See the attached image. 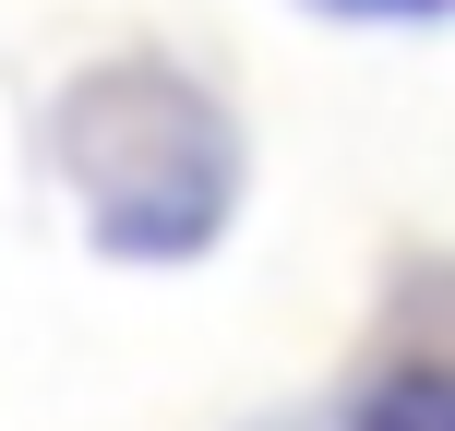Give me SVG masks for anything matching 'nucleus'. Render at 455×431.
I'll return each instance as SVG.
<instances>
[{"label":"nucleus","mask_w":455,"mask_h":431,"mask_svg":"<svg viewBox=\"0 0 455 431\" xmlns=\"http://www.w3.org/2000/svg\"><path fill=\"white\" fill-rule=\"evenodd\" d=\"M48 180L72 192V216H84V240L108 264H192V251L228 240L251 156H240V120L180 60L132 48V60H96L60 84Z\"/></svg>","instance_id":"f257e3e1"},{"label":"nucleus","mask_w":455,"mask_h":431,"mask_svg":"<svg viewBox=\"0 0 455 431\" xmlns=\"http://www.w3.org/2000/svg\"><path fill=\"white\" fill-rule=\"evenodd\" d=\"M347 431H455V360H384L347 395Z\"/></svg>","instance_id":"f03ea898"},{"label":"nucleus","mask_w":455,"mask_h":431,"mask_svg":"<svg viewBox=\"0 0 455 431\" xmlns=\"http://www.w3.org/2000/svg\"><path fill=\"white\" fill-rule=\"evenodd\" d=\"M312 12H336V24H443L455 0H312Z\"/></svg>","instance_id":"7ed1b4c3"},{"label":"nucleus","mask_w":455,"mask_h":431,"mask_svg":"<svg viewBox=\"0 0 455 431\" xmlns=\"http://www.w3.org/2000/svg\"><path fill=\"white\" fill-rule=\"evenodd\" d=\"M275 431H299V419H275Z\"/></svg>","instance_id":"20e7f679"}]
</instances>
